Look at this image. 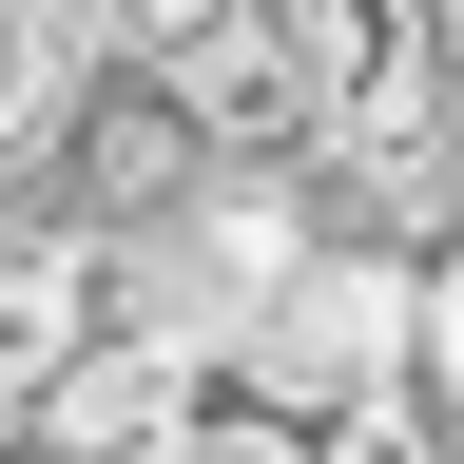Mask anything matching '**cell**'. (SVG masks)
I'll return each instance as SVG.
<instances>
[{
    "label": "cell",
    "instance_id": "cell-1",
    "mask_svg": "<svg viewBox=\"0 0 464 464\" xmlns=\"http://www.w3.org/2000/svg\"><path fill=\"white\" fill-rule=\"evenodd\" d=\"M213 174H232V155H213V116L174 97V78H136V58H97V97L58 116V155H39V213L78 232V252H155Z\"/></svg>",
    "mask_w": 464,
    "mask_h": 464
}]
</instances>
